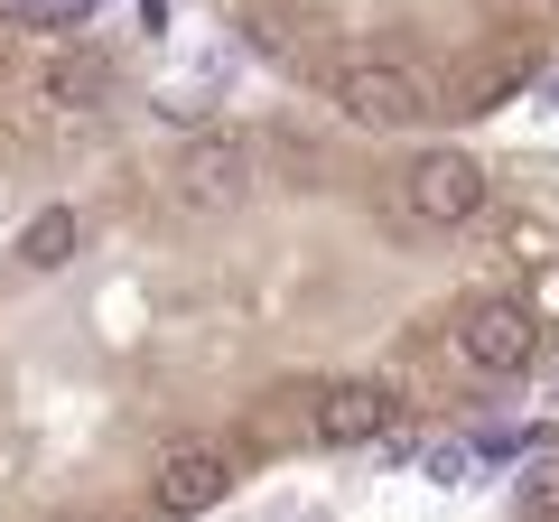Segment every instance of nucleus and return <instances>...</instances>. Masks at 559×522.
<instances>
[{"label": "nucleus", "instance_id": "obj_11", "mask_svg": "<svg viewBox=\"0 0 559 522\" xmlns=\"http://www.w3.org/2000/svg\"><path fill=\"white\" fill-rule=\"evenodd\" d=\"M540 308H559V271H550V281H540Z\"/></svg>", "mask_w": 559, "mask_h": 522}, {"label": "nucleus", "instance_id": "obj_9", "mask_svg": "<svg viewBox=\"0 0 559 522\" xmlns=\"http://www.w3.org/2000/svg\"><path fill=\"white\" fill-rule=\"evenodd\" d=\"M522 522H559V458L522 466Z\"/></svg>", "mask_w": 559, "mask_h": 522}, {"label": "nucleus", "instance_id": "obj_6", "mask_svg": "<svg viewBox=\"0 0 559 522\" xmlns=\"http://www.w3.org/2000/svg\"><path fill=\"white\" fill-rule=\"evenodd\" d=\"M308 411H318L308 429H318L326 448H373L382 429L401 420V411H392V392H382L373 373H336V382H318V392H308Z\"/></svg>", "mask_w": 559, "mask_h": 522}, {"label": "nucleus", "instance_id": "obj_10", "mask_svg": "<svg viewBox=\"0 0 559 522\" xmlns=\"http://www.w3.org/2000/svg\"><path fill=\"white\" fill-rule=\"evenodd\" d=\"M466 466H476V448H457V439L429 448V476H466Z\"/></svg>", "mask_w": 559, "mask_h": 522}, {"label": "nucleus", "instance_id": "obj_7", "mask_svg": "<svg viewBox=\"0 0 559 522\" xmlns=\"http://www.w3.org/2000/svg\"><path fill=\"white\" fill-rule=\"evenodd\" d=\"M38 103L57 121H94L103 103H112V57H94V47H57L38 75Z\"/></svg>", "mask_w": 559, "mask_h": 522}, {"label": "nucleus", "instance_id": "obj_2", "mask_svg": "<svg viewBox=\"0 0 559 522\" xmlns=\"http://www.w3.org/2000/svg\"><path fill=\"white\" fill-rule=\"evenodd\" d=\"M252 197V141L242 131H187L168 150V205L178 215H234Z\"/></svg>", "mask_w": 559, "mask_h": 522}, {"label": "nucleus", "instance_id": "obj_3", "mask_svg": "<svg viewBox=\"0 0 559 522\" xmlns=\"http://www.w3.org/2000/svg\"><path fill=\"white\" fill-rule=\"evenodd\" d=\"M336 112L355 121V131H411V121H429V84L411 75V66H382V57H355L336 66Z\"/></svg>", "mask_w": 559, "mask_h": 522}, {"label": "nucleus", "instance_id": "obj_8", "mask_svg": "<svg viewBox=\"0 0 559 522\" xmlns=\"http://www.w3.org/2000/svg\"><path fill=\"white\" fill-rule=\"evenodd\" d=\"M75 242H84L75 205H47V215H28V234H20V261H28V271H66V261H75Z\"/></svg>", "mask_w": 559, "mask_h": 522}, {"label": "nucleus", "instance_id": "obj_1", "mask_svg": "<svg viewBox=\"0 0 559 522\" xmlns=\"http://www.w3.org/2000/svg\"><path fill=\"white\" fill-rule=\"evenodd\" d=\"M448 355L476 382H513V373H532V355H540V318L522 299H466L457 318H448Z\"/></svg>", "mask_w": 559, "mask_h": 522}, {"label": "nucleus", "instance_id": "obj_5", "mask_svg": "<svg viewBox=\"0 0 559 522\" xmlns=\"http://www.w3.org/2000/svg\"><path fill=\"white\" fill-rule=\"evenodd\" d=\"M224 495H234V448L224 439H178L159 458V476H150V503L159 513H215Z\"/></svg>", "mask_w": 559, "mask_h": 522}, {"label": "nucleus", "instance_id": "obj_4", "mask_svg": "<svg viewBox=\"0 0 559 522\" xmlns=\"http://www.w3.org/2000/svg\"><path fill=\"white\" fill-rule=\"evenodd\" d=\"M401 205H411L419 224L457 234V224L485 215V168L466 159V150H411V168H401Z\"/></svg>", "mask_w": 559, "mask_h": 522}]
</instances>
